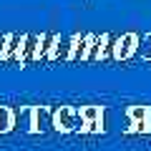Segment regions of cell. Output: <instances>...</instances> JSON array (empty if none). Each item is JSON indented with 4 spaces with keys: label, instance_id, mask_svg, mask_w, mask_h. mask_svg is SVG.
Listing matches in <instances>:
<instances>
[{
    "label": "cell",
    "instance_id": "cell-1",
    "mask_svg": "<svg viewBox=\"0 0 151 151\" xmlns=\"http://www.w3.org/2000/svg\"><path fill=\"white\" fill-rule=\"evenodd\" d=\"M86 129V121L81 119V108H70V106H60L53 108V131L60 134H70V131H81Z\"/></svg>",
    "mask_w": 151,
    "mask_h": 151
},
{
    "label": "cell",
    "instance_id": "cell-2",
    "mask_svg": "<svg viewBox=\"0 0 151 151\" xmlns=\"http://www.w3.org/2000/svg\"><path fill=\"white\" fill-rule=\"evenodd\" d=\"M126 134H149V106H129Z\"/></svg>",
    "mask_w": 151,
    "mask_h": 151
},
{
    "label": "cell",
    "instance_id": "cell-3",
    "mask_svg": "<svg viewBox=\"0 0 151 151\" xmlns=\"http://www.w3.org/2000/svg\"><path fill=\"white\" fill-rule=\"evenodd\" d=\"M139 48V35L136 33H124L113 43V60H129Z\"/></svg>",
    "mask_w": 151,
    "mask_h": 151
},
{
    "label": "cell",
    "instance_id": "cell-4",
    "mask_svg": "<svg viewBox=\"0 0 151 151\" xmlns=\"http://www.w3.org/2000/svg\"><path fill=\"white\" fill-rule=\"evenodd\" d=\"M53 131V108L33 106V134H48Z\"/></svg>",
    "mask_w": 151,
    "mask_h": 151
},
{
    "label": "cell",
    "instance_id": "cell-5",
    "mask_svg": "<svg viewBox=\"0 0 151 151\" xmlns=\"http://www.w3.org/2000/svg\"><path fill=\"white\" fill-rule=\"evenodd\" d=\"M96 35L93 33H86V35H78L76 33V43H73V53H70V63H78V60L88 58V50H91Z\"/></svg>",
    "mask_w": 151,
    "mask_h": 151
},
{
    "label": "cell",
    "instance_id": "cell-6",
    "mask_svg": "<svg viewBox=\"0 0 151 151\" xmlns=\"http://www.w3.org/2000/svg\"><path fill=\"white\" fill-rule=\"evenodd\" d=\"M73 43H76V35H58L55 40V48L50 53V60H60V63H70V53H73Z\"/></svg>",
    "mask_w": 151,
    "mask_h": 151
},
{
    "label": "cell",
    "instance_id": "cell-7",
    "mask_svg": "<svg viewBox=\"0 0 151 151\" xmlns=\"http://www.w3.org/2000/svg\"><path fill=\"white\" fill-rule=\"evenodd\" d=\"M38 45H40V35H35V33H25L23 53H20V65H28V63H33V60H38Z\"/></svg>",
    "mask_w": 151,
    "mask_h": 151
},
{
    "label": "cell",
    "instance_id": "cell-8",
    "mask_svg": "<svg viewBox=\"0 0 151 151\" xmlns=\"http://www.w3.org/2000/svg\"><path fill=\"white\" fill-rule=\"evenodd\" d=\"M23 40H25V35H10V40H8L5 45V53H3V63H20V53H23Z\"/></svg>",
    "mask_w": 151,
    "mask_h": 151
},
{
    "label": "cell",
    "instance_id": "cell-9",
    "mask_svg": "<svg viewBox=\"0 0 151 151\" xmlns=\"http://www.w3.org/2000/svg\"><path fill=\"white\" fill-rule=\"evenodd\" d=\"M55 40H58V35H55V33H45V35H40L38 60H50V53H53V48H55Z\"/></svg>",
    "mask_w": 151,
    "mask_h": 151
},
{
    "label": "cell",
    "instance_id": "cell-10",
    "mask_svg": "<svg viewBox=\"0 0 151 151\" xmlns=\"http://www.w3.org/2000/svg\"><path fill=\"white\" fill-rule=\"evenodd\" d=\"M15 126L33 134V106H20V111H15Z\"/></svg>",
    "mask_w": 151,
    "mask_h": 151
},
{
    "label": "cell",
    "instance_id": "cell-11",
    "mask_svg": "<svg viewBox=\"0 0 151 151\" xmlns=\"http://www.w3.org/2000/svg\"><path fill=\"white\" fill-rule=\"evenodd\" d=\"M15 129V111L10 106H0V134H10Z\"/></svg>",
    "mask_w": 151,
    "mask_h": 151
},
{
    "label": "cell",
    "instance_id": "cell-12",
    "mask_svg": "<svg viewBox=\"0 0 151 151\" xmlns=\"http://www.w3.org/2000/svg\"><path fill=\"white\" fill-rule=\"evenodd\" d=\"M81 119L86 121V124H91V121H101L103 119L101 106H81Z\"/></svg>",
    "mask_w": 151,
    "mask_h": 151
},
{
    "label": "cell",
    "instance_id": "cell-13",
    "mask_svg": "<svg viewBox=\"0 0 151 151\" xmlns=\"http://www.w3.org/2000/svg\"><path fill=\"white\" fill-rule=\"evenodd\" d=\"M136 53L141 55V60H151V40H149V38L141 40V45L136 48Z\"/></svg>",
    "mask_w": 151,
    "mask_h": 151
},
{
    "label": "cell",
    "instance_id": "cell-14",
    "mask_svg": "<svg viewBox=\"0 0 151 151\" xmlns=\"http://www.w3.org/2000/svg\"><path fill=\"white\" fill-rule=\"evenodd\" d=\"M149 134H151V106H149Z\"/></svg>",
    "mask_w": 151,
    "mask_h": 151
}]
</instances>
